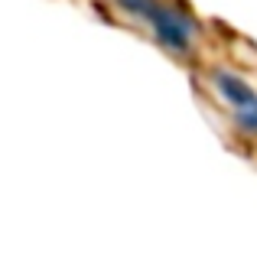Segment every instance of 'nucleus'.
<instances>
[{
    "label": "nucleus",
    "mask_w": 257,
    "mask_h": 257,
    "mask_svg": "<svg viewBox=\"0 0 257 257\" xmlns=\"http://www.w3.org/2000/svg\"><path fill=\"white\" fill-rule=\"evenodd\" d=\"M120 7H127V10L147 17L153 23V30H157V36L163 39L170 49L186 52L192 23H189V20H182V17H176V10H170V7H160L157 0H120Z\"/></svg>",
    "instance_id": "nucleus-1"
},
{
    "label": "nucleus",
    "mask_w": 257,
    "mask_h": 257,
    "mask_svg": "<svg viewBox=\"0 0 257 257\" xmlns=\"http://www.w3.org/2000/svg\"><path fill=\"white\" fill-rule=\"evenodd\" d=\"M215 85H218V91L234 104L241 127H244V131H257V94L241 82V78L228 75V72H215Z\"/></svg>",
    "instance_id": "nucleus-2"
}]
</instances>
